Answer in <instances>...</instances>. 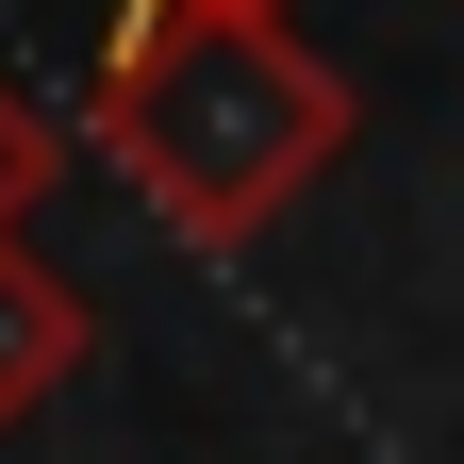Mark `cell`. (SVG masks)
<instances>
[{
	"instance_id": "obj_1",
	"label": "cell",
	"mask_w": 464,
	"mask_h": 464,
	"mask_svg": "<svg viewBox=\"0 0 464 464\" xmlns=\"http://www.w3.org/2000/svg\"><path fill=\"white\" fill-rule=\"evenodd\" d=\"M348 133H365V100L282 0H150V17L116 0L100 83H83V150L183 249H266L348 166Z\"/></svg>"
},
{
	"instance_id": "obj_2",
	"label": "cell",
	"mask_w": 464,
	"mask_h": 464,
	"mask_svg": "<svg viewBox=\"0 0 464 464\" xmlns=\"http://www.w3.org/2000/svg\"><path fill=\"white\" fill-rule=\"evenodd\" d=\"M83 348H100L83 282H67V266L17 232V249H0V431H17V415H50V398L83 382Z\"/></svg>"
},
{
	"instance_id": "obj_3",
	"label": "cell",
	"mask_w": 464,
	"mask_h": 464,
	"mask_svg": "<svg viewBox=\"0 0 464 464\" xmlns=\"http://www.w3.org/2000/svg\"><path fill=\"white\" fill-rule=\"evenodd\" d=\"M50 183H67V133H50V100L0 83V249L34 232V199H50Z\"/></svg>"
},
{
	"instance_id": "obj_4",
	"label": "cell",
	"mask_w": 464,
	"mask_h": 464,
	"mask_svg": "<svg viewBox=\"0 0 464 464\" xmlns=\"http://www.w3.org/2000/svg\"><path fill=\"white\" fill-rule=\"evenodd\" d=\"M133 17H150V0H133Z\"/></svg>"
}]
</instances>
